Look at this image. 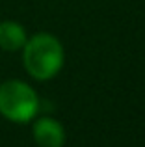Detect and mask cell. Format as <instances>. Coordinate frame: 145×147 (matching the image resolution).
<instances>
[{
	"label": "cell",
	"mask_w": 145,
	"mask_h": 147,
	"mask_svg": "<svg viewBox=\"0 0 145 147\" xmlns=\"http://www.w3.org/2000/svg\"><path fill=\"white\" fill-rule=\"evenodd\" d=\"M21 52L24 71L37 82L56 78L65 65L63 43L50 32H37L28 36Z\"/></svg>",
	"instance_id": "1"
},
{
	"label": "cell",
	"mask_w": 145,
	"mask_h": 147,
	"mask_svg": "<svg viewBox=\"0 0 145 147\" xmlns=\"http://www.w3.org/2000/svg\"><path fill=\"white\" fill-rule=\"evenodd\" d=\"M41 97L34 86L21 78L0 82V115L15 125H28L39 115Z\"/></svg>",
	"instance_id": "2"
},
{
	"label": "cell",
	"mask_w": 145,
	"mask_h": 147,
	"mask_svg": "<svg viewBox=\"0 0 145 147\" xmlns=\"http://www.w3.org/2000/svg\"><path fill=\"white\" fill-rule=\"evenodd\" d=\"M32 138L37 147H63L65 127L52 115H37L32 121Z\"/></svg>",
	"instance_id": "3"
},
{
	"label": "cell",
	"mask_w": 145,
	"mask_h": 147,
	"mask_svg": "<svg viewBox=\"0 0 145 147\" xmlns=\"http://www.w3.org/2000/svg\"><path fill=\"white\" fill-rule=\"evenodd\" d=\"M26 39H28V32L19 21H13V19L0 21V50L21 52Z\"/></svg>",
	"instance_id": "4"
}]
</instances>
